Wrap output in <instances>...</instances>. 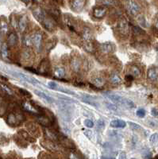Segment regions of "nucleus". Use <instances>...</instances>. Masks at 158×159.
I'll return each mask as SVG.
<instances>
[{"mask_svg": "<svg viewBox=\"0 0 158 159\" xmlns=\"http://www.w3.org/2000/svg\"><path fill=\"white\" fill-rule=\"evenodd\" d=\"M9 72L11 74V75L14 76L15 77H16V78L20 79V80H21V81H26V82L30 83V84H34V85L40 84V82H39L37 80H36L35 78L31 77V76H29L26 75V74H23V73H21V72H15V71H10Z\"/></svg>", "mask_w": 158, "mask_h": 159, "instance_id": "1", "label": "nucleus"}, {"mask_svg": "<svg viewBox=\"0 0 158 159\" xmlns=\"http://www.w3.org/2000/svg\"><path fill=\"white\" fill-rule=\"evenodd\" d=\"M126 9L128 12L132 15H137L138 13L140 12L141 6L135 0H127L126 3Z\"/></svg>", "mask_w": 158, "mask_h": 159, "instance_id": "2", "label": "nucleus"}, {"mask_svg": "<svg viewBox=\"0 0 158 159\" xmlns=\"http://www.w3.org/2000/svg\"><path fill=\"white\" fill-rule=\"evenodd\" d=\"M87 0H72L71 7L75 12H80L84 9Z\"/></svg>", "mask_w": 158, "mask_h": 159, "instance_id": "3", "label": "nucleus"}, {"mask_svg": "<svg viewBox=\"0 0 158 159\" xmlns=\"http://www.w3.org/2000/svg\"><path fill=\"white\" fill-rule=\"evenodd\" d=\"M32 41H33V44L34 45V47L36 49V50L38 53H41L42 49V33H36L35 34H33V36L32 37Z\"/></svg>", "mask_w": 158, "mask_h": 159, "instance_id": "4", "label": "nucleus"}, {"mask_svg": "<svg viewBox=\"0 0 158 159\" xmlns=\"http://www.w3.org/2000/svg\"><path fill=\"white\" fill-rule=\"evenodd\" d=\"M118 30L122 35H127L129 33V25L125 18H121L118 24Z\"/></svg>", "mask_w": 158, "mask_h": 159, "instance_id": "5", "label": "nucleus"}, {"mask_svg": "<svg viewBox=\"0 0 158 159\" xmlns=\"http://www.w3.org/2000/svg\"><path fill=\"white\" fill-rule=\"evenodd\" d=\"M100 50L104 53H112L115 51V46L113 43L106 42L100 45Z\"/></svg>", "mask_w": 158, "mask_h": 159, "instance_id": "6", "label": "nucleus"}, {"mask_svg": "<svg viewBox=\"0 0 158 159\" xmlns=\"http://www.w3.org/2000/svg\"><path fill=\"white\" fill-rule=\"evenodd\" d=\"M33 15L34 16V18H36L37 20L42 23V21L44 20V18H45V13L41 7H37L33 10Z\"/></svg>", "mask_w": 158, "mask_h": 159, "instance_id": "7", "label": "nucleus"}, {"mask_svg": "<svg viewBox=\"0 0 158 159\" xmlns=\"http://www.w3.org/2000/svg\"><path fill=\"white\" fill-rule=\"evenodd\" d=\"M42 24L44 26L45 29L49 31H53L55 29V24L53 19H51L50 18H48L45 16V18H44V20L42 21Z\"/></svg>", "mask_w": 158, "mask_h": 159, "instance_id": "8", "label": "nucleus"}, {"mask_svg": "<svg viewBox=\"0 0 158 159\" xmlns=\"http://www.w3.org/2000/svg\"><path fill=\"white\" fill-rule=\"evenodd\" d=\"M107 13V9L105 7H96L93 10V15L96 18H102L104 17Z\"/></svg>", "mask_w": 158, "mask_h": 159, "instance_id": "9", "label": "nucleus"}, {"mask_svg": "<svg viewBox=\"0 0 158 159\" xmlns=\"http://www.w3.org/2000/svg\"><path fill=\"white\" fill-rule=\"evenodd\" d=\"M148 78L151 81H155L158 78V68L157 67H152L148 70L147 72Z\"/></svg>", "mask_w": 158, "mask_h": 159, "instance_id": "10", "label": "nucleus"}, {"mask_svg": "<svg viewBox=\"0 0 158 159\" xmlns=\"http://www.w3.org/2000/svg\"><path fill=\"white\" fill-rule=\"evenodd\" d=\"M34 92H35V94H36L37 96H39V97H41V98H42L43 99H45L46 102L49 103H54V99H53L51 96L47 95L46 93L44 92H42V91L40 90H35L34 91Z\"/></svg>", "mask_w": 158, "mask_h": 159, "instance_id": "11", "label": "nucleus"}, {"mask_svg": "<svg viewBox=\"0 0 158 159\" xmlns=\"http://www.w3.org/2000/svg\"><path fill=\"white\" fill-rule=\"evenodd\" d=\"M106 96L111 101L119 103L120 104H122V102H123V99H124V98L122 97L121 96H119V95H116V94H113V93H107Z\"/></svg>", "mask_w": 158, "mask_h": 159, "instance_id": "12", "label": "nucleus"}, {"mask_svg": "<svg viewBox=\"0 0 158 159\" xmlns=\"http://www.w3.org/2000/svg\"><path fill=\"white\" fill-rule=\"evenodd\" d=\"M110 126L112 127H118V128H123L126 126L125 121L122 119H114L110 122Z\"/></svg>", "mask_w": 158, "mask_h": 159, "instance_id": "13", "label": "nucleus"}, {"mask_svg": "<svg viewBox=\"0 0 158 159\" xmlns=\"http://www.w3.org/2000/svg\"><path fill=\"white\" fill-rule=\"evenodd\" d=\"M27 27V18L26 16H23L20 18V20L18 22V28L21 33H23Z\"/></svg>", "mask_w": 158, "mask_h": 159, "instance_id": "14", "label": "nucleus"}, {"mask_svg": "<svg viewBox=\"0 0 158 159\" xmlns=\"http://www.w3.org/2000/svg\"><path fill=\"white\" fill-rule=\"evenodd\" d=\"M92 83L93 85L96 86V87H101L105 84V80L103 77L97 76V77L92 78Z\"/></svg>", "mask_w": 158, "mask_h": 159, "instance_id": "15", "label": "nucleus"}, {"mask_svg": "<svg viewBox=\"0 0 158 159\" xmlns=\"http://www.w3.org/2000/svg\"><path fill=\"white\" fill-rule=\"evenodd\" d=\"M83 38L85 42H90L92 39V33L88 28H85L83 32Z\"/></svg>", "mask_w": 158, "mask_h": 159, "instance_id": "16", "label": "nucleus"}, {"mask_svg": "<svg viewBox=\"0 0 158 159\" xmlns=\"http://www.w3.org/2000/svg\"><path fill=\"white\" fill-rule=\"evenodd\" d=\"M17 41H18V37L15 34V33H11L8 36V39H7V42H8V45L11 47H14L16 43H17Z\"/></svg>", "mask_w": 158, "mask_h": 159, "instance_id": "17", "label": "nucleus"}, {"mask_svg": "<svg viewBox=\"0 0 158 159\" xmlns=\"http://www.w3.org/2000/svg\"><path fill=\"white\" fill-rule=\"evenodd\" d=\"M22 106H23V108L26 111H29L30 113H37V109L34 107L30 104V103L28 102H24L22 103Z\"/></svg>", "mask_w": 158, "mask_h": 159, "instance_id": "18", "label": "nucleus"}, {"mask_svg": "<svg viewBox=\"0 0 158 159\" xmlns=\"http://www.w3.org/2000/svg\"><path fill=\"white\" fill-rule=\"evenodd\" d=\"M45 133L46 136L49 138V139H50V140L55 141V140H57L59 138L58 135L56 134L55 132H53V131H50V130H45Z\"/></svg>", "mask_w": 158, "mask_h": 159, "instance_id": "19", "label": "nucleus"}, {"mask_svg": "<svg viewBox=\"0 0 158 159\" xmlns=\"http://www.w3.org/2000/svg\"><path fill=\"white\" fill-rule=\"evenodd\" d=\"M8 31V24L5 20L1 19L0 20V32L6 34Z\"/></svg>", "mask_w": 158, "mask_h": 159, "instance_id": "20", "label": "nucleus"}, {"mask_svg": "<svg viewBox=\"0 0 158 159\" xmlns=\"http://www.w3.org/2000/svg\"><path fill=\"white\" fill-rule=\"evenodd\" d=\"M72 69L74 70L75 72H78L80 69V61L76 59V58H74L72 61Z\"/></svg>", "mask_w": 158, "mask_h": 159, "instance_id": "21", "label": "nucleus"}, {"mask_svg": "<svg viewBox=\"0 0 158 159\" xmlns=\"http://www.w3.org/2000/svg\"><path fill=\"white\" fill-rule=\"evenodd\" d=\"M37 119H38L39 123H41L43 125V126H48L50 125V121L49 119L48 118L45 117V116H43V115H41V116H39L37 118Z\"/></svg>", "mask_w": 158, "mask_h": 159, "instance_id": "22", "label": "nucleus"}, {"mask_svg": "<svg viewBox=\"0 0 158 159\" xmlns=\"http://www.w3.org/2000/svg\"><path fill=\"white\" fill-rule=\"evenodd\" d=\"M23 45L26 47H30L33 45V41H32V37L30 35H26L23 38Z\"/></svg>", "mask_w": 158, "mask_h": 159, "instance_id": "23", "label": "nucleus"}, {"mask_svg": "<svg viewBox=\"0 0 158 159\" xmlns=\"http://www.w3.org/2000/svg\"><path fill=\"white\" fill-rule=\"evenodd\" d=\"M1 53H2V57L4 59H6L8 57V48H7V45L6 44H3L1 47Z\"/></svg>", "mask_w": 158, "mask_h": 159, "instance_id": "24", "label": "nucleus"}, {"mask_svg": "<svg viewBox=\"0 0 158 159\" xmlns=\"http://www.w3.org/2000/svg\"><path fill=\"white\" fill-rule=\"evenodd\" d=\"M110 81H111V83H113L114 84H119L121 83V78H120V76L119 75H117V74H112V75L110 76Z\"/></svg>", "mask_w": 158, "mask_h": 159, "instance_id": "25", "label": "nucleus"}, {"mask_svg": "<svg viewBox=\"0 0 158 159\" xmlns=\"http://www.w3.org/2000/svg\"><path fill=\"white\" fill-rule=\"evenodd\" d=\"M55 75L57 76V77L63 78L65 76V70L63 69V68H58L55 71Z\"/></svg>", "mask_w": 158, "mask_h": 159, "instance_id": "26", "label": "nucleus"}, {"mask_svg": "<svg viewBox=\"0 0 158 159\" xmlns=\"http://www.w3.org/2000/svg\"><path fill=\"white\" fill-rule=\"evenodd\" d=\"M83 101L87 103H88V104H90V105L96 107V108L98 107V103H97L95 100H93L92 98H91V97H87V96H86V98H83Z\"/></svg>", "mask_w": 158, "mask_h": 159, "instance_id": "27", "label": "nucleus"}, {"mask_svg": "<svg viewBox=\"0 0 158 159\" xmlns=\"http://www.w3.org/2000/svg\"><path fill=\"white\" fill-rule=\"evenodd\" d=\"M122 105L125 106V107L128 108H134V102L132 100H130V99H126V98H124V100H123V103H122Z\"/></svg>", "mask_w": 158, "mask_h": 159, "instance_id": "28", "label": "nucleus"}, {"mask_svg": "<svg viewBox=\"0 0 158 159\" xmlns=\"http://www.w3.org/2000/svg\"><path fill=\"white\" fill-rule=\"evenodd\" d=\"M130 72H131L132 75L134 76H138L141 74L140 69H138L137 66H135V65L131 66V68H130Z\"/></svg>", "mask_w": 158, "mask_h": 159, "instance_id": "29", "label": "nucleus"}, {"mask_svg": "<svg viewBox=\"0 0 158 159\" xmlns=\"http://www.w3.org/2000/svg\"><path fill=\"white\" fill-rule=\"evenodd\" d=\"M134 34H136L137 36H140V35H144L146 32L144 31L141 28L138 26H134Z\"/></svg>", "mask_w": 158, "mask_h": 159, "instance_id": "30", "label": "nucleus"}, {"mask_svg": "<svg viewBox=\"0 0 158 159\" xmlns=\"http://www.w3.org/2000/svg\"><path fill=\"white\" fill-rule=\"evenodd\" d=\"M136 114L138 117L140 118H144L145 117V115H146V111L144 110L143 108H140V109H138L136 112Z\"/></svg>", "mask_w": 158, "mask_h": 159, "instance_id": "31", "label": "nucleus"}, {"mask_svg": "<svg viewBox=\"0 0 158 159\" xmlns=\"http://www.w3.org/2000/svg\"><path fill=\"white\" fill-rule=\"evenodd\" d=\"M8 122H9L10 124H13V123H15L17 122V117L15 116V115L10 114L8 116Z\"/></svg>", "mask_w": 158, "mask_h": 159, "instance_id": "32", "label": "nucleus"}, {"mask_svg": "<svg viewBox=\"0 0 158 159\" xmlns=\"http://www.w3.org/2000/svg\"><path fill=\"white\" fill-rule=\"evenodd\" d=\"M106 105H107V107L108 109H110V110H111V111H116L117 110H118L117 106L114 105V103H106Z\"/></svg>", "mask_w": 158, "mask_h": 159, "instance_id": "33", "label": "nucleus"}, {"mask_svg": "<svg viewBox=\"0 0 158 159\" xmlns=\"http://www.w3.org/2000/svg\"><path fill=\"white\" fill-rule=\"evenodd\" d=\"M102 3L107 6H112V5L115 4L116 1L115 0H102Z\"/></svg>", "mask_w": 158, "mask_h": 159, "instance_id": "34", "label": "nucleus"}, {"mask_svg": "<svg viewBox=\"0 0 158 159\" xmlns=\"http://www.w3.org/2000/svg\"><path fill=\"white\" fill-rule=\"evenodd\" d=\"M129 125H130V126L131 127V129L133 130H139L141 128L140 125H138V124H137V123H132V122H130V123H129Z\"/></svg>", "mask_w": 158, "mask_h": 159, "instance_id": "35", "label": "nucleus"}, {"mask_svg": "<svg viewBox=\"0 0 158 159\" xmlns=\"http://www.w3.org/2000/svg\"><path fill=\"white\" fill-rule=\"evenodd\" d=\"M1 87L3 88V91L4 92H6L7 94H9V95H12V91L10 89L9 87L6 86V85H4V84H1Z\"/></svg>", "mask_w": 158, "mask_h": 159, "instance_id": "36", "label": "nucleus"}, {"mask_svg": "<svg viewBox=\"0 0 158 159\" xmlns=\"http://www.w3.org/2000/svg\"><path fill=\"white\" fill-rule=\"evenodd\" d=\"M19 91H20L21 95H23L24 96H26V97H30L31 96V94H30V92H28L26 89H19Z\"/></svg>", "mask_w": 158, "mask_h": 159, "instance_id": "37", "label": "nucleus"}, {"mask_svg": "<svg viewBox=\"0 0 158 159\" xmlns=\"http://www.w3.org/2000/svg\"><path fill=\"white\" fill-rule=\"evenodd\" d=\"M84 124H85V126H87V127H89V128H91V127H93V126H94V123H93L91 120H90V119L85 120Z\"/></svg>", "mask_w": 158, "mask_h": 159, "instance_id": "38", "label": "nucleus"}, {"mask_svg": "<svg viewBox=\"0 0 158 159\" xmlns=\"http://www.w3.org/2000/svg\"><path fill=\"white\" fill-rule=\"evenodd\" d=\"M48 86L50 87V88H53V89H55V88H57V87H58L57 83H55V82H53V81H50V82H49Z\"/></svg>", "mask_w": 158, "mask_h": 159, "instance_id": "39", "label": "nucleus"}, {"mask_svg": "<svg viewBox=\"0 0 158 159\" xmlns=\"http://www.w3.org/2000/svg\"><path fill=\"white\" fill-rule=\"evenodd\" d=\"M158 140V135L157 134H153V135H151L150 137V142H155L156 141Z\"/></svg>", "mask_w": 158, "mask_h": 159, "instance_id": "40", "label": "nucleus"}, {"mask_svg": "<svg viewBox=\"0 0 158 159\" xmlns=\"http://www.w3.org/2000/svg\"><path fill=\"white\" fill-rule=\"evenodd\" d=\"M151 114H152V116L154 117H158V110L156 109V108H152L151 110Z\"/></svg>", "mask_w": 158, "mask_h": 159, "instance_id": "41", "label": "nucleus"}, {"mask_svg": "<svg viewBox=\"0 0 158 159\" xmlns=\"http://www.w3.org/2000/svg\"><path fill=\"white\" fill-rule=\"evenodd\" d=\"M125 80L127 82H131V81H133V80H134V76L132 75H126L125 77Z\"/></svg>", "mask_w": 158, "mask_h": 159, "instance_id": "42", "label": "nucleus"}, {"mask_svg": "<svg viewBox=\"0 0 158 159\" xmlns=\"http://www.w3.org/2000/svg\"><path fill=\"white\" fill-rule=\"evenodd\" d=\"M98 127H100L101 129H103V127H104V122L102 119L98 121Z\"/></svg>", "mask_w": 158, "mask_h": 159, "instance_id": "43", "label": "nucleus"}, {"mask_svg": "<svg viewBox=\"0 0 158 159\" xmlns=\"http://www.w3.org/2000/svg\"><path fill=\"white\" fill-rule=\"evenodd\" d=\"M26 69L27 70H29V71H30V72H33V73H38V72H37V71H36V70H35V69H31V68H26Z\"/></svg>", "mask_w": 158, "mask_h": 159, "instance_id": "44", "label": "nucleus"}, {"mask_svg": "<svg viewBox=\"0 0 158 159\" xmlns=\"http://www.w3.org/2000/svg\"><path fill=\"white\" fill-rule=\"evenodd\" d=\"M91 131H87L86 132V135L89 138H91Z\"/></svg>", "mask_w": 158, "mask_h": 159, "instance_id": "45", "label": "nucleus"}, {"mask_svg": "<svg viewBox=\"0 0 158 159\" xmlns=\"http://www.w3.org/2000/svg\"><path fill=\"white\" fill-rule=\"evenodd\" d=\"M21 1H22L23 3H26V4H29L30 2V0H21Z\"/></svg>", "mask_w": 158, "mask_h": 159, "instance_id": "46", "label": "nucleus"}, {"mask_svg": "<svg viewBox=\"0 0 158 159\" xmlns=\"http://www.w3.org/2000/svg\"><path fill=\"white\" fill-rule=\"evenodd\" d=\"M155 27H156V28H157V30H158V19H157V20H156Z\"/></svg>", "mask_w": 158, "mask_h": 159, "instance_id": "47", "label": "nucleus"}, {"mask_svg": "<svg viewBox=\"0 0 158 159\" xmlns=\"http://www.w3.org/2000/svg\"><path fill=\"white\" fill-rule=\"evenodd\" d=\"M1 45H2V44H1V39H0V47H1Z\"/></svg>", "mask_w": 158, "mask_h": 159, "instance_id": "48", "label": "nucleus"}]
</instances>
